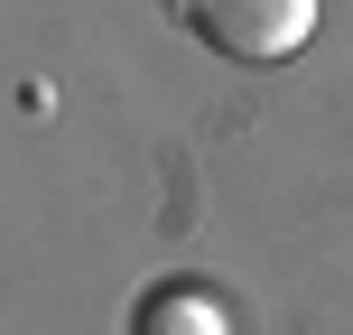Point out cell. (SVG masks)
I'll list each match as a JSON object with an SVG mask.
<instances>
[{
    "instance_id": "cell-2",
    "label": "cell",
    "mask_w": 353,
    "mask_h": 335,
    "mask_svg": "<svg viewBox=\"0 0 353 335\" xmlns=\"http://www.w3.org/2000/svg\"><path fill=\"white\" fill-rule=\"evenodd\" d=\"M130 335H223V298L205 280H159L130 307Z\"/></svg>"
},
{
    "instance_id": "cell-1",
    "label": "cell",
    "mask_w": 353,
    "mask_h": 335,
    "mask_svg": "<svg viewBox=\"0 0 353 335\" xmlns=\"http://www.w3.org/2000/svg\"><path fill=\"white\" fill-rule=\"evenodd\" d=\"M186 37L232 66H288V56L316 37V0H176Z\"/></svg>"
}]
</instances>
